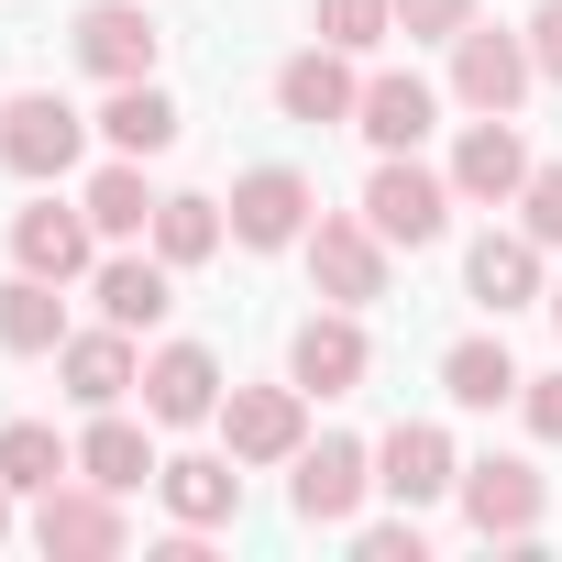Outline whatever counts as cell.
<instances>
[{
	"instance_id": "cell-1",
	"label": "cell",
	"mask_w": 562,
	"mask_h": 562,
	"mask_svg": "<svg viewBox=\"0 0 562 562\" xmlns=\"http://www.w3.org/2000/svg\"><path fill=\"white\" fill-rule=\"evenodd\" d=\"M34 551L45 562H122L133 551V496H111V485H89V474H67V485H45L34 496Z\"/></svg>"
},
{
	"instance_id": "cell-2",
	"label": "cell",
	"mask_w": 562,
	"mask_h": 562,
	"mask_svg": "<svg viewBox=\"0 0 562 562\" xmlns=\"http://www.w3.org/2000/svg\"><path fill=\"white\" fill-rule=\"evenodd\" d=\"M299 254H310V288H321L331 310H375V299H386V265H397V243H386L364 210H321Z\"/></svg>"
},
{
	"instance_id": "cell-3",
	"label": "cell",
	"mask_w": 562,
	"mask_h": 562,
	"mask_svg": "<svg viewBox=\"0 0 562 562\" xmlns=\"http://www.w3.org/2000/svg\"><path fill=\"white\" fill-rule=\"evenodd\" d=\"M364 496H375V441H342V430L299 441V463H288V507H299V529H353Z\"/></svg>"
},
{
	"instance_id": "cell-4",
	"label": "cell",
	"mask_w": 562,
	"mask_h": 562,
	"mask_svg": "<svg viewBox=\"0 0 562 562\" xmlns=\"http://www.w3.org/2000/svg\"><path fill=\"white\" fill-rule=\"evenodd\" d=\"M364 221H375L397 254H430V243L452 232V177L419 166V155H375V177H364Z\"/></svg>"
},
{
	"instance_id": "cell-5",
	"label": "cell",
	"mask_w": 562,
	"mask_h": 562,
	"mask_svg": "<svg viewBox=\"0 0 562 562\" xmlns=\"http://www.w3.org/2000/svg\"><path fill=\"white\" fill-rule=\"evenodd\" d=\"M452 507H463V529H474V540H507V551H529V540H540V518H551V485H540L518 452H485V463H463Z\"/></svg>"
},
{
	"instance_id": "cell-6",
	"label": "cell",
	"mask_w": 562,
	"mask_h": 562,
	"mask_svg": "<svg viewBox=\"0 0 562 562\" xmlns=\"http://www.w3.org/2000/svg\"><path fill=\"white\" fill-rule=\"evenodd\" d=\"M221 210H232V243H243V254H299L310 221H321V188H310L299 166H243Z\"/></svg>"
},
{
	"instance_id": "cell-7",
	"label": "cell",
	"mask_w": 562,
	"mask_h": 562,
	"mask_svg": "<svg viewBox=\"0 0 562 562\" xmlns=\"http://www.w3.org/2000/svg\"><path fill=\"white\" fill-rule=\"evenodd\" d=\"M299 441H310V386H299V375H276V386H232V397H221V452H232L243 474L299 463Z\"/></svg>"
},
{
	"instance_id": "cell-8",
	"label": "cell",
	"mask_w": 562,
	"mask_h": 562,
	"mask_svg": "<svg viewBox=\"0 0 562 562\" xmlns=\"http://www.w3.org/2000/svg\"><path fill=\"white\" fill-rule=\"evenodd\" d=\"M89 133H100V122H78L56 89H23V100H0V166H12L23 188H56V177L89 155Z\"/></svg>"
},
{
	"instance_id": "cell-9",
	"label": "cell",
	"mask_w": 562,
	"mask_h": 562,
	"mask_svg": "<svg viewBox=\"0 0 562 562\" xmlns=\"http://www.w3.org/2000/svg\"><path fill=\"white\" fill-rule=\"evenodd\" d=\"M529 89H540L529 34H507V23H485V12H474V23L452 34V100H463V111H507V122H518V100H529Z\"/></svg>"
},
{
	"instance_id": "cell-10",
	"label": "cell",
	"mask_w": 562,
	"mask_h": 562,
	"mask_svg": "<svg viewBox=\"0 0 562 562\" xmlns=\"http://www.w3.org/2000/svg\"><path fill=\"white\" fill-rule=\"evenodd\" d=\"M67 56H78L100 89H122V78H155V56H166V23L144 12V0H89V12L67 23Z\"/></svg>"
},
{
	"instance_id": "cell-11",
	"label": "cell",
	"mask_w": 562,
	"mask_h": 562,
	"mask_svg": "<svg viewBox=\"0 0 562 562\" xmlns=\"http://www.w3.org/2000/svg\"><path fill=\"white\" fill-rule=\"evenodd\" d=\"M133 397H144V419H155V430H199V419H221L232 375H221V353H210V342H155Z\"/></svg>"
},
{
	"instance_id": "cell-12",
	"label": "cell",
	"mask_w": 562,
	"mask_h": 562,
	"mask_svg": "<svg viewBox=\"0 0 562 562\" xmlns=\"http://www.w3.org/2000/svg\"><path fill=\"white\" fill-rule=\"evenodd\" d=\"M288 375L310 386V397H353L364 375H375V342H364V310H310L299 331H288Z\"/></svg>"
},
{
	"instance_id": "cell-13",
	"label": "cell",
	"mask_w": 562,
	"mask_h": 562,
	"mask_svg": "<svg viewBox=\"0 0 562 562\" xmlns=\"http://www.w3.org/2000/svg\"><path fill=\"white\" fill-rule=\"evenodd\" d=\"M12 265L56 276V288H89V265H100V221H89V199H34V210H12Z\"/></svg>"
},
{
	"instance_id": "cell-14",
	"label": "cell",
	"mask_w": 562,
	"mask_h": 562,
	"mask_svg": "<svg viewBox=\"0 0 562 562\" xmlns=\"http://www.w3.org/2000/svg\"><path fill=\"white\" fill-rule=\"evenodd\" d=\"M441 177H452V199H474V210H518V188H529V144H518V122H507V111H474Z\"/></svg>"
},
{
	"instance_id": "cell-15",
	"label": "cell",
	"mask_w": 562,
	"mask_h": 562,
	"mask_svg": "<svg viewBox=\"0 0 562 562\" xmlns=\"http://www.w3.org/2000/svg\"><path fill=\"white\" fill-rule=\"evenodd\" d=\"M452 485H463V452H452L441 419H397V430L375 441V496H397V507H441Z\"/></svg>"
},
{
	"instance_id": "cell-16",
	"label": "cell",
	"mask_w": 562,
	"mask_h": 562,
	"mask_svg": "<svg viewBox=\"0 0 562 562\" xmlns=\"http://www.w3.org/2000/svg\"><path fill=\"white\" fill-rule=\"evenodd\" d=\"M463 299H474L485 321H507V310H540V299H551V265H540V243H529V232H474V254H463Z\"/></svg>"
},
{
	"instance_id": "cell-17",
	"label": "cell",
	"mask_w": 562,
	"mask_h": 562,
	"mask_svg": "<svg viewBox=\"0 0 562 562\" xmlns=\"http://www.w3.org/2000/svg\"><path fill=\"white\" fill-rule=\"evenodd\" d=\"M89 299H100V321H122V331H155V321L177 310V265H166L155 243H111V254L89 265Z\"/></svg>"
},
{
	"instance_id": "cell-18",
	"label": "cell",
	"mask_w": 562,
	"mask_h": 562,
	"mask_svg": "<svg viewBox=\"0 0 562 562\" xmlns=\"http://www.w3.org/2000/svg\"><path fill=\"white\" fill-rule=\"evenodd\" d=\"M353 133H364L375 155H419V144L441 133V89H430V78H408V67H386V78H364Z\"/></svg>"
},
{
	"instance_id": "cell-19",
	"label": "cell",
	"mask_w": 562,
	"mask_h": 562,
	"mask_svg": "<svg viewBox=\"0 0 562 562\" xmlns=\"http://www.w3.org/2000/svg\"><path fill=\"white\" fill-rule=\"evenodd\" d=\"M56 386H67L78 408H122V397L144 386V353H133V331H122V321H100V331H67V342H56Z\"/></svg>"
},
{
	"instance_id": "cell-20",
	"label": "cell",
	"mask_w": 562,
	"mask_h": 562,
	"mask_svg": "<svg viewBox=\"0 0 562 562\" xmlns=\"http://www.w3.org/2000/svg\"><path fill=\"white\" fill-rule=\"evenodd\" d=\"M353 100H364V78H353V56H342V45H299L288 67H276V111L310 122V133L353 122Z\"/></svg>"
},
{
	"instance_id": "cell-21",
	"label": "cell",
	"mask_w": 562,
	"mask_h": 562,
	"mask_svg": "<svg viewBox=\"0 0 562 562\" xmlns=\"http://www.w3.org/2000/svg\"><path fill=\"white\" fill-rule=\"evenodd\" d=\"M155 496H166L177 529H232L243 518V463L232 452H177V463H155Z\"/></svg>"
},
{
	"instance_id": "cell-22",
	"label": "cell",
	"mask_w": 562,
	"mask_h": 562,
	"mask_svg": "<svg viewBox=\"0 0 562 562\" xmlns=\"http://www.w3.org/2000/svg\"><path fill=\"white\" fill-rule=\"evenodd\" d=\"M155 419H122V408H89V430H78V474L89 485H111V496H144L155 485V441H144Z\"/></svg>"
},
{
	"instance_id": "cell-23",
	"label": "cell",
	"mask_w": 562,
	"mask_h": 562,
	"mask_svg": "<svg viewBox=\"0 0 562 562\" xmlns=\"http://www.w3.org/2000/svg\"><path fill=\"white\" fill-rule=\"evenodd\" d=\"M67 342V299H56V276H34V265H12L0 276V353H56Z\"/></svg>"
},
{
	"instance_id": "cell-24",
	"label": "cell",
	"mask_w": 562,
	"mask_h": 562,
	"mask_svg": "<svg viewBox=\"0 0 562 562\" xmlns=\"http://www.w3.org/2000/svg\"><path fill=\"white\" fill-rule=\"evenodd\" d=\"M144 243H155V254H166V265L188 276V265H210V254L232 243V210H221V199H199V188H166V199H155V232H144Z\"/></svg>"
},
{
	"instance_id": "cell-25",
	"label": "cell",
	"mask_w": 562,
	"mask_h": 562,
	"mask_svg": "<svg viewBox=\"0 0 562 562\" xmlns=\"http://www.w3.org/2000/svg\"><path fill=\"white\" fill-rule=\"evenodd\" d=\"M100 144H111V155H166V144H177V100H166L155 78H122V89L100 100Z\"/></svg>"
},
{
	"instance_id": "cell-26",
	"label": "cell",
	"mask_w": 562,
	"mask_h": 562,
	"mask_svg": "<svg viewBox=\"0 0 562 562\" xmlns=\"http://www.w3.org/2000/svg\"><path fill=\"white\" fill-rule=\"evenodd\" d=\"M441 397H452V408H507V397H518V353H507L496 331H463V342L441 353Z\"/></svg>"
},
{
	"instance_id": "cell-27",
	"label": "cell",
	"mask_w": 562,
	"mask_h": 562,
	"mask_svg": "<svg viewBox=\"0 0 562 562\" xmlns=\"http://www.w3.org/2000/svg\"><path fill=\"white\" fill-rule=\"evenodd\" d=\"M78 474V441H56V419H0V485L12 496H45Z\"/></svg>"
},
{
	"instance_id": "cell-28",
	"label": "cell",
	"mask_w": 562,
	"mask_h": 562,
	"mask_svg": "<svg viewBox=\"0 0 562 562\" xmlns=\"http://www.w3.org/2000/svg\"><path fill=\"white\" fill-rule=\"evenodd\" d=\"M78 199H89L100 243H144V232H155V188H144V155H111V166H100Z\"/></svg>"
},
{
	"instance_id": "cell-29",
	"label": "cell",
	"mask_w": 562,
	"mask_h": 562,
	"mask_svg": "<svg viewBox=\"0 0 562 562\" xmlns=\"http://www.w3.org/2000/svg\"><path fill=\"white\" fill-rule=\"evenodd\" d=\"M310 23H321V45H342V56H375V45L397 34V0H310Z\"/></svg>"
},
{
	"instance_id": "cell-30",
	"label": "cell",
	"mask_w": 562,
	"mask_h": 562,
	"mask_svg": "<svg viewBox=\"0 0 562 562\" xmlns=\"http://www.w3.org/2000/svg\"><path fill=\"white\" fill-rule=\"evenodd\" d=\"M518 232H529L540 254H562V166H529V188H518Z\"/></svg>"
},
{
	"instance_id": "cell-31",
	"label": "cell",
	"mask_w": 562,
	"mask_h": 562,
	"mask_svg": "<svg viewBox=\"0 0 562 562\" xmlns=\"http://www.w3.org/2000/svg\"><path fill=\"white\" fill-rule=\"evenodd\" d=\"M353 551H364V562H430L419 507H408V518H353Z\"/></svg>"
},
{
	"instance_id": "cell-32",
	"label": "cell",
	"mask_w": 562,
	"mask_h": 562,
	"mask_svg": "<svg viewBox=\"0 0 562 562\" xmlns=\"http://www.w3.org/2000/svg\"><path fill=\"white\" fill-rule=\"evenodd\" d=\"M463 23H474V0H397V34L408 45H452Z\"/></svg>"
},
{
	"instance_id": "cell-33",
	"label": "cell",
	"mask_w": 562,
	"mask_h": 562,
	"mask_svg": "<svg viewBox=\"0 0 562 562\" xmlns=\"http://www.w3.org/2000/svg\"><path fill=\"white\" fill-rule=\"evenodd\" d=\"M518 419L529 441H562V375H518Z\"/></svg>"
},
{
	"instance_id": "cell-34",
	"label": "cell",
	"mask_w": 562,
	"mask_h": 562,
	"mask_svg": "<svg viewBox=\"0 0 562 562\" xmlns=\"http://www.w3.org/2000/svg\"><path fill=\"white\" fill-rule=\"evenodd\" d=\"M518 34H529V67H540V78L562 89V0H540V12H529Z\"/></svg>"
},
{
	"instance_id": "cell-35",
	"label": "cell",
	"mask_w": 562,
	"mask_h": 562,
	"mask_svg": "<svg viewBox=\"0 0 562 562\" xmlns=\"http://www.w3.org/2000/svg\"><path fill=\"white\" fill-rule=\"evenodd\" d=\"M12 529H23V507H12V485H0V540H12Z\"/></svg>"
},
{
	"instance_id": "cell-36",
	"label": "cell",
	"mask_w": 562,
	"mask_h": 562,
	"mask_svg": "<svg viewBox=\"0 0 562 562\" xmlns=\"http://www.w3.org/2000/svg\"><path fill=\"white\" fill-rule=\"evenodd\" d=\"M540 310H551V331H562V276H551V299H540Z\"/></svg>"
}]
</instances>
